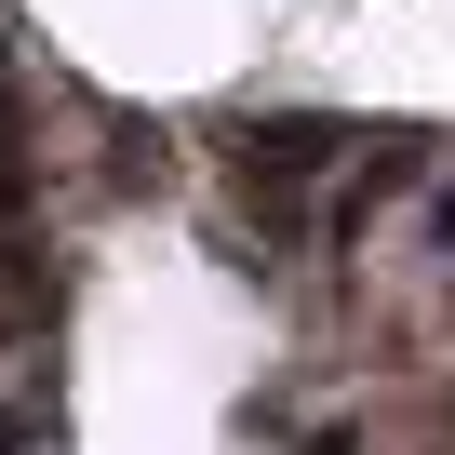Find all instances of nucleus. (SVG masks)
I'll return each instance as SVG.
<instances>
[{
    "instance_id": "f03ea898",
    "label": "nucleus",
    "mask_w": 455,
    "mask_h": 455,
    "mask_svg": "<svg viewBox=\"0 0 455 455\" xmlns=\"http://www.w3.org/2000/svg\"><path fill=\"white\" fill-rule=\"evenodd\" d=\"M0 214H28V108H14V54H0Z\"/></svg>"
},
{
    "instance_id": "39448f33",
    "label": "nucleus",
    "mask_w": 455,
    "mask_h": 455,
    "mask_svg": "<svg viewBox=\"0 0 455 455\" xmlns=\"http://www.w3.org/2000/svg\"><path fill=\"white\" fill-rule=\"evenodd\" d=\"M0 455H14V428H0Z\"/></svg>"
},
{
    "instance_id": "7ed1b4c3",
    "label": "nucleus",
    "mask_w": 455,
    "mask_h": 455,
    "mask_svg": "<svg viewBox=\"0 0 455 455\" xmlns=\"http://www.w3.org/2000/svg\"><path fill=\"white\" fill-rule=\"evenodd\" d=\"M428 242H442V255H455V188H442V201H428Z\"/></svg>"
},
{
    "instance_id": "f257e3e1",
    "label": "nucleus",
    "mask_w": 455,
    "mask_h": 455,
    "mask_svg": "<svg viewBox=\"0 0 455 455\" xmlns=\"http://www.w3.org/2000/svg\"><path fill=\"white\" fill-rule=\"evenodd\" d=\"M348 148V121H242V174L255 188H295V174H322Z\"/></svg>"
},
{
    "instance_id": "20e7f679",
    "label": "nucleus",
    "mask_w": 455,
    "mask_h": 455,
    "mask_svg": "<svg viewBox=\"0 0 455 455\" xmlns=\"http://www.w3.org/2000/svg\"><path fill=\"white\" fill-rule=\"evenodd\" d=\"M308 455H362V442H348V428H308Z\"/></svg>"
}]
</instances>
